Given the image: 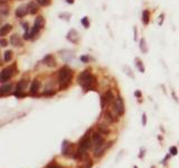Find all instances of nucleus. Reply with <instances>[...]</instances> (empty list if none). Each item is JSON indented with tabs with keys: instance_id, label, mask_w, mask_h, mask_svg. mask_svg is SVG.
I'll return each instance as SVG.
<instances>
[{
	"instance_id": "obj_1",
	"label": "nucleus",
	"mask_w": 179,
	"mask_h": 168,
	"mask_svg": "<svg viewBox=\"0 0 179 168\" xmlns=\"http://www.w3.org/2000/svg\"><path fill=\"white\" fill-rule=\"evenodd\" d=\"M77 81L78 84L82 85V87L84 89V91H88V90H93L96 84V79H95L94 75L90 73L88 70L83 71L78 74L77 76Z\"/></svg>"
},
{
	"instance_id": "obj_2",
	"label": "nucleus",
	"mask_w": 179,
	"mask_h": 168,
	"mask_svg": "<svg viewBox=\"0 0 179 168\" xmlns=\"http://www.w3.org/2000/svg\"><path fill=\"white\" fill-rule=\"evenodd\" d=\"M72 76H73V71L67 67L64 66L59 70L58 72V83H59V87L61 89H66L72 81Z\"/></svg>"
},
{
	"instance_id": "obj_3",
	"label": "nucleus",
	"mask_w": 179,
	"mask_h": 168,
	"mask_svg": "<svg viewBox=\"0 0 179 168\" xmlns=\"http://www.w3.org/2000/svg\"><path fill=\"white\" fill-rule=\"evenodd\" d=\"M15 72H16V65H15V64L11 65V66L5 67V68L1 71V74H0V81H1L2 83L9 81L11 77H12V75L15 74Z\"/></svg>"
},
{
	"instance_id": "obj_4",
	"label": "nucleus",
	"mask_w": 179,
	"mask_h": 168,
	"mask_svg": "<svg viewBox=\"0 0 179 168\" xmlns=\"http://www.w3.org/2000/svg\"><path fill=\"white\" fill-rule=\"evenodd\" d=\"M44 26H45V18H44L43 16H38V17H36V19H35V24H34V27H32V29L30 30L32 38H34V37H35L38 33L41 32V29H42Z\"/></svg>"
},
{
	"instance_id": "obj_5",
	"label": "nucleus",
	"mask_w": 179,
	"mask_h": 168,
	"mask_svg": "<svg viewBox=\"0 0 179 168\" xmlns=\"http://www.w3.org/2000/svg\"><path fill=\"white\" fill-rule=\"evenodd\" d=\"M113 109L119 116H123L124 113V103H123V99L121 96H116L113 101Z\"/></svg>"
},
{
	"instance_id": "obj_6",
	"label": "nucleus",
	"mask_w": 179,
	"mask_h": 168,
	"mask_svg": "<svg viewBox=\"0 0 179 168\" xmlns=\"http://www.w3.org/2000/svg\"><path fill=\"white\" fill-rule=\"evenodd\" d=\"M92 142L94 144L95 147H99V146H101V145L104 144V138H103L102 133H101L100 131L94 132V133L92 135Z\"/></svg>"
},
{
	"instance_id": "obj_7",
	"label": "nucleus",
	"mask_w": 179,
	"mask_h": 168,
	"mask_svg": "<svg viewBox=\"0 0 179 168\" xmlns=\"http://www.w3.org/2000/svg\"><path fill=\"white\" fill-rule=\"evenodd\" d=\"M66 38H67L68 42L73 43V44H77L78 39H80V35H78V33H77L76 29H71L70 32L67 33Z\"/></svg>"
},
{
	"instance_id": "obj_8",
	"label": "nucleus",
	"mask_w": 179,
	"mask_h": 168,
	"mask_svg": "<svg viewBox=\"0 0 179 168\" xmlns=\"http://www.w3.org/2000/svg\"><path fill=\"white\" fill-rule=\"evenodd\" d=\"M26 86H27V81H26V80H21V81H19L18 84H17V89H16L15 95H16L17 98H21V96H24L25 93H22V91L26 89Z\"/></svg>"
},
{
	"instance_id": "obj_9",
	"label": "nucleus",
	"mask_w": 179,
	"mask_h": 168,
	"mask_svg": "<svg viewBox=\"0 0 179 168\" xmlns=\"http://www.w3.org/2000/svg\"><path fill=\"white\" fill-rule=\"evenodd\" d=\"M104 116H105V119L106 120H109L110 122H116V120H118V113H116V111H114V109H107L105 112H104Z\"/></svg>"
},
{
	"instance_id": "obj_10",
	"label": "nucleus",
	"mask_w": 179,
	"mask_h": 168,
	"mask_svg": "<svg viewBox=\"0 0 179 168\" xmlns=\"http://www.w3.org/2000/svg\"><path fill=\"white\" fill-rule=\"evenodd\" d=\"M43 63L45 65H47L48 67H54L56 66V61H55V57H54L52 54H48L46 55L44 58H43Z\"/></svg>"
},
{
	"instance_id": "obj_11",
	"label": "nucleus",
	"mask_w": 179,
	"mask_h": 168,
	"mask_svg": "<svg viewBox=\"0 0 179 168\" xmlns=\"http://www.w3.org/2000/svg\"><path fill=\"white\" fill-rule=\"evenodd\" d=\"M9 42L12 46H16V47H21L22 46V39L20 38V36L18 34H14L10 37Z\"/></svg>"
},
{
	"instance_id": "obj_12",
	"label": "nucleus",
	"mask_w": 179,
	"mask_h": 168,
	"mask_svg": "<svg viewBox=\"0 0 179 168\" xmlns=\"http://www.w3.org/2000/svg\"><path fill=\"white\" fill-rule=\"evenodd\" d=\"M27 12H29L28 11V7L27 6H20V7H18L17 9H16V17L17 18H24L26 15H27Z\"/></svg>"
},
{
	"instance_id": "obj_13",
	"label": "nucleus",
	"mask_w": 179,
	"mask_h": 168,
	"mask_svg": "<svg viewBox=\"0 0 179 168\" xmlns=\"http://www.w3.org/2000/svg\"><path fill=\"white\" fill-rule=\"evenodd\" d=\"M112 145V144H111ZM111 145H106V144H103V145H101V146H99V147H95L94 149V156L95 157H101L103 154H104V151L106 150V148L110 147Z\"/></svg>"
},
{
	"instance_id": "obj_14",
	"label": "nucleus",
	"mask_w": 179,
	"mask_h": 168,
	"mask_svg": "<svg viewBox=\"0 0 179 168\" xmlns=\"http://www.w3.org/2000/svg\"><path fill=\"white\" fill-rule=\"evenodd\" d=\"M38 2L37 1H30L28 5H27V7H28V11H29V14H32V15H35L38 9H39V7H38Z\"/></svg>"
},
{
	"instance_id": "obj_15",
	"label": "nucleus",
	"mask_w": 179,
	"mask_h": 168,
	"mask_svg": "<svg viewBox=\"0 0 179 168\" xmlns=\"http://www.w3.org/2000/svg\"><path fill=\"white\" fill-rule=\"evenodd\" d=\"M11 90H12V84H5L0 87V95L3 96V95L10 93Z\"/></svg>"
},
{
	"instance_id": "obj_16",
	"label": "nucleus",
	"mask_w": 179,
	"mask_h": 168,
	"mask_svg": "<svg viewBox=\"0 0 179 168\" xmlns=\"http://www.w3.org/2000/svg\"><path fill=\"white\" fill-rule=\"evenodd\" d=\"M11 29H12V26H11L10 24H6V25H3L2 27H1V29H0V36L1 37H5L7 34H9Z\"/></svg>"
},
{
	"instance_id": "obj_17",
	"label": "nucleus",
	"mask_w": 179,
	"mask_h": 168,
	"mask_svg": "<svg viewBox=\"0 0 179 168\" xmlns=\"http://www.w3.org/2000/svg\"><path fill=\"white\" fill-rule=\"evenodd\" d=\"M39 86H41V82L38 80H35L32 83V86H30V94L32 95L36 94L38 92V90H39Z\"/></svg>"
},
{
	"instance_id": "obj_18",
	"label": "nucleus",
	"mask_w": 179,
	"mask_h": 168,
	"mask_svg": "<svg viewBox=\"0 0 179 168\" xmlns=\"http://www.w3.org/2000/svg\"><path fill=\"white\" fill-rule=\"evenodd\" d=\"M0 12L2 15H8L9 14V6L7 5V2H1L0 3Z\"/></svg>"
},
{
	"instance_id": "obj_19",
	"label": "nucleus",
	"mask_w": 179,
	"mask_h": 168,
	"mask_svg": "<svg viewBox=\"0 0 179 168\" xmlns=\"http://www.w3.org/2000/svg\"><path fill=\"white\" fill-rule=\"evenodd\" d=\"M149 20H150V11L146 9V10L142 11V22L145 25H148Z\"/></svg>"
},
{
	"instance_id": "obj_20",
	"label": "nucleus",
	"mask_w": 179,
	"mask_h": 168,
	"mask_svg": "<svg viewBox=\"0 0 179 168\" xmlns=\"http://www.w3.org/2000/svg\"><path fill=\"white\" fill-rule=\"evenodd\" d=\"M140 51L142 53L148 52L147 43H146V39H145V38H141V39H140Z\"/></svg>"
},
{
	"instance_id": "obj_21",
	"label": "nucleus",
	"mask_w": 179,
	"mask_h": 168,
	"mask_svg": "<svg viewBox=\"0 0 179 168\" xmlns=\"http://www.w3.org/2000/svg\"><path fill=\"white\" fill-rule=\"evenodd\" d=\"M3 60H5L6 63L10 62L12 60V51H6L5 54H3Z\"/></svg>"
},
{
	"instance_id": "obj_22",
	"label": "nucleus",
	"mask_w": 179,
	"mask_h": 168,
	"mask_svg": "<svg viewBox=\"0 0 179 168\" xmlns=\"http://www.w3.org/2000/svg\"><path fill=\"white\" fill-rule=\"evenodd\" d=\"M136 62H137L136 65H137V67L139 68V71H140L141 73H145V66H143V63L141 62V60H140L139 57H137V58H136Z\"/></svg>"
},
{
	"instance_id": "obj_23",
	"label": "nucleus",
	"mask_w": 179,
	"mask_h": 168,
	"mask_svg": "<svg viewBox=\"0 0 179 168\" xmlns=\"http://www.w3.org/2000/svg\"><path fill=\"white\" fill-rule=\"evenodd\" d=\"M92 166H93V161H92L91 159H87V160L84 161L78 168H91Z\"/></svg>"
},
{
	"instance_id": "obj_24",
	"label": "nucleus",
	"mask_w": 179,
	"mask_h": 168,
	"mask_svg": "<svg viewBox=\"0 0 179 168\" xmlns=\"http://www.w3.org/2000/svg\"><path fill=\"white\" fill-rule=\"evenodd\" d=\"M97 129H99V131H100L101 133H109V132H110V130H109L107 128H105L103 125H100V126L97 127Z\"/></svg>"
},
{
	"instance_id": "obj_25",
	"label": "nucleus",
	"mask_w": 179,
	"mask_h": 168,
	"mask_svg": "<svg viewBox=\"0 0 179 168\" xmlns=\"http://www.w3.org/2000/svg\"><path fill=\"white\" fill-rule=\"evenodd\" d=\"M81 24L84 26V28H88V27H90V22H88V18H87V17H84V18L81 20Z\"/></svg>"
},
{
	"instance_id": "obj_26",
	"label": "nucleus",
	"mask_w": 179,
	"mask_h": 168,
	"mask_svg": "<svg viewBox=\"0 0 179 168\" xmlns=\"http://www.w3.org/2000/svg\"><path fill=\"white\" fill-rule=\"evenodd\" d=\"M41 6H49L51 5V0H36Z\"/></svg>"
},
{
	"instance_id": "obj_27",
	"label": "nucleus",
	"mask_w": 179,
	"mask_h": 168,
	"mask_svg": "<svg viewBox=\"0 0 179 168\" xmlns=\"http://www.w3.org/2000/svg\"><path fill=\"white\" fill-rule=\"evenodd\" d=\"M59 17H61L62 19L68 20V18L71 17V14H66V12H64V14H61V15H59Z\"/></svg>"
},
{
	"instance_id": "obj_28",
	"label": "nucleus",
	"mask_w": 179,
	"mask_h": 168,
	"mask_svg": "<svg viewBox=\"0 0 179 168\" xmlns=\"http://www.w3.org/2000/svg\"><path fill=\"white\" fill-rule=\"evenodd\" d=\"M177 152H178L177 147H171L170 148V154H171L172 156H176V155H177Z\"/></svg>"
},
{
	"instance_id": "obj_29",
	"label": "nucleus",
	"mask_w": 179,
	"mask_h": 168,
	"mask_svg": "<svg viewBox=\"0 0 179 168\" xmlns=\"http://www.w3.org/2000/svg\"><path fill=\"white\" fill-rule=\"evenodd\" d=\"M7 44H8V42H7L3 37H1V39H0V45H1L2 47H6V46H7Z\"/></svg>"
},
{
	"instance_id": "obj_30",
	"label": "nucleus",
	"mask_w": 179,
	"mask_h": 168,
	"mask_svg": "<svg viewBox=\"0 0 179 168\" xmlns=\"http://www.w3.org/2000/svg\"><path fill=\"white\" fill-rule=\"evenodd\" d=\"M21 25H22V27H24L25 32H28V30H29V25H28V22H22Z\"/></svg>"
},
{
	"instance_id": "obj_31",
	"label": "nucleus",
	"mask_w": 179,
	"mask_h": 168,
	"mask_svg": "<svg viewBox=\"0 0 179 168\" xmlns=\"http://www.w3.org/2000/svg\"><path fill=\"white\" fill-rule=\"evenodd\" d=\"M142 125L143 126H146L147 125V116L143 113V116H142Z\"/></svg>"
},
{
	"instance_id": "obj_32",
	"label": "nucleus",
	"mask_w": 179,
	"mask_h": 168,
	"mask_svg": "<svg viewBox=\"0 0 179 168\" xmlns=\"http://www.w3.org/2000/svg\"><path fill=\"white\" fill-rule=\"evenodd\" d=\"M47 168H63V167L59 166V165H56V164H51Z\"/></svg>"
},
{
	"instance_id": "obj_33",
	"label": "nucleus",
	"mask_w": 179,
	"mask_h": 168,
	"mask_svg": "<svg viewBox=\"0 0 179 168\" xmlns=\"http://www.w3.org/2000/svg\"><path fill=\"white\" fill-rule=\"evenodd\" d=\"M81 61H83L84 63H87V62L90 61V58H88L87 56H81Z\"/></svg>"
},
{
	"instance_id": "obj_34",
	"label": "nucleus",
	"mask_w": 179,
	"mask_h": 168,
	"mask_svg": "<svg viewBox=\"0 0 179 168\" xmlns=\"http://www.w3.org/2000/svg\"><path fill=\"white\" fill-rule=\"evenodd\" d=\"M65 1H66L67 3H70V5H72V3H74V1H75V0H65Z\"/></svg>"
},
{
	"instance_id": "obj_35",
	"label": "nucleus",
	"mask_w": 179,
	"mask_h": 168,
	"mask_svg": "<svg viewBox=\"0 0 179 168\" xmlns=\"http://www.w3.org/2000/svg\"><path fill=\"white\" fill-rule=\"evenodd\" d=\"M134 41H137V28L134 27Z\"/></svg>"
},
{
	"instance_id": "obj_36",
	"label": "nucleus",
	"mask_w": 179,
	"mask_h": 168,
	"mask_svg": "<svg viewBox=\"0 0 179 168\" xmlns=\"http://www.w3.org/2000/svg\"><path fill=\"white\" fill-rule=\"evenodd\" d=\"M134 94H136V96H138V98H140V96H141V93H140L139 91H137V92H136Z\"/></svg>"
},
{
	"instance_id": "obj_37",
	"label": "nucleus",
	"mask_w": 179,
	"mask_h": 168,
	"mask_svg": "<svg viewBox=\"0 0 179 168\" xmlns=\"http://www.w3.org/2000/svg\"><path fill=\"white\" fill-rule=\"evenodd\" d=\"M6 1H7V0H1V2H6Z\"/></svg>"
},
{
	"instance_id": "obj_38",
	"label": "nucleus",
	"mask_w": 179,
	"mask_h": 168,
	"mask_svg": "<svg viewBox=\"0 0 179 168\" xmlns=\"http://www.w3.org/2000/svg\"><path fill=\"white\" fill-rule=\"evenodd\" d=\"M134 168H138V167H137V166H134Z\"/></svg>"
}]
</instances>
